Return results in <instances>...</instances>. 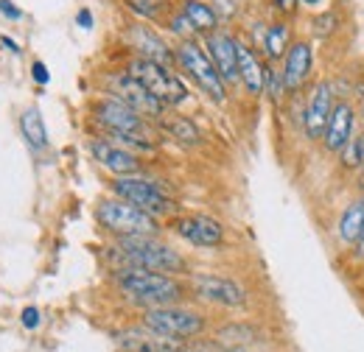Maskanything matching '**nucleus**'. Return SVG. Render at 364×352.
<instances>
[{
    "label": "nucleus",
    "mask_w": 364,
    "mask_h": 352,
    "mask_svg": "<svg viewBox=\"0 0 364 352\" xmlns=\"http://www.w3.org/2000/svg\"><path fill=\"white\" fill-rule=\"evenodd\" d=\"M115 285L124 297H129L137 305L154 308V305H174L185 297V285L174 274H160L149 268L124 265L115 274Z\"/></svg>",
    "instance_id": "f257e3e1"
},
{
    "label": "nucleus",
    "mask_w": 364,
    "mask_h": 352,
    "mask_svg": "<svg viewBox=\"0 0 364 352\" xmlns=\"http://www.w3.org/2000/svg\"><path fill=\"white\" fill-rule=\"evenodd\" d=\"M115 258L124 265L149 268L160 274H188V260L157 235H129L115 241Z\"/></svg>",
    "instance_id": "f03ea898"
},
{
    "label": "nucleus",
    "mask_w": 364,
    "mask_h": 352,
    "mask_svg": "<svg viewBox=\"0 0 364 352\" xmlns=\"http://www.w3.org/2000/svg\"><path fill=\"white\" fill-rule=\"evenodd\" d=\"M95 221L112 232L115 238H129V235H160V224L154 216H149L146 210H140L135 204L112 196V199H101L95 207Z\"/></svg>",
    "instance_id": "7ed1b4c3"
},
{
    "label": "nucleus",
    "mask_w": 364,
    "mask_h": 352,
    "mask_svg": "<svg viewBox=\"0 0 364 352\" xmlns=\"http://www.w3.org/2000/svg\"><path fill=\"white\" fill-rule=\"evenodd\" d=\"M174 59H177V67L188 73V79H193V84L202 89L210 101L216 104H225L228 101V84L225 79L219 76V70L213 67L208 50L196 40H182L174 48Z\"/></svg>",
    "instance_id": "20e7f679"
},
{
    "label": "nucleus",
    "mask_w": 364,
    "mask_h": 352,
    "mask_svg": "<svg viewBox=\"0 0 364 352\" xmlns=\"http://www.w3.org/2000/svg\"><path fill=\"white\" fill-rule=\"evenodd\" d=\"M112 193L129 204H135L140 210H146L149 216L154 219H163V216H171L177 210L174 199L160 187L157 179H149L143 174H132V176H115V182L109 185Z\"/></svg>",
    "instance_id": "39448f33"
},
{
    "label": "nucleus",
    "mask_w": 364,
    "mask_h": 352,
    "mask_svg": "<svg viewBox=\"0 0 364 352\" xmlns=\"http://www.w3.org/2000/svg\"><path fill=\"white\" fill-rule=\"evenodd\" d=\"M143 324L160 336L168 339H196L208 330V319L199 310L182 308L180 302L174 305H154V308L143 310Z\"/></svg>",
    "instance_id": "423d86ee"
},
{
    "label": "nucleus",
    "mask_w": 364,
    "mask_h": 352,
    "mask_svg": "<svg viewBox=\"0 0 364 352\" xmlns=\"http://www.w3.org/2000/svg\"><path fill=\"white\" fill-rule=\"evenodd\" d=\"M127 73H129L132 79H137L151 95H157L166 106H180V104L188 101V87H185V82H182L171 67H166V65H160V62L135 56V59L127 65Z\"/></svg>",
    "instance_id": "0eeeda50"
},
{
    "label": "nucleus",
    "mask_w": 364,
    "mask_h": 352,
    "mask_svg": "<svg viewBox=\"0 0 364 352\" xmlns=\"http://www.w3.org/2000/svg\"><path fill=\"white\" fill-rule=\"evenodd\" d=\"M92 115L107 129V134H140V137H151L154 140L149 121L143 115H137L135 109H129L127 104H121L118 98H112V95L101 98L92 106Z\"/></svg>",
    "instance_id": "6e6552de"
},
{
    "label": "nucleus",
    "mask_w": 364,
    "mask_h": 352,
    "mask_svg": "<svg viewBox=\"0 0 364 352\" xmlns=\"http://www.w3.org/2000/svg\"><path fill=\"white\" fill-rule=\"evenodd\" d=\"M109 92H112V98H118L121 104H127L129 109H135L137 115H143L146 121H160L166 115V109H168L157 95H151L127 70L124 73H115L109 79Z\"/></svg>",
    "instance_id": "1a4fd4ad"
},
{
    "label": "nucleus",
    "mask_w": 364,
    "mask_h": 352,
    "mask_svg": "<svg viewBox=\"0 0 364 352\" xmlns=\"http://www.w3.org/2000/svg\"><path fill=\"white\" fill-rule=\"evenodd\" d=\"M188 285L205 302H213V305H222V308H241V305H247L244 285H238L230 277H219V274H191V282Z\"/></svg>",
    "instance_id": "9d476101"
},
{
    "label": "nucleus",
    "mask_w": 364,
    "mask_h": 352,
    "mask_svg": "<svg viewBox=\"0 0 364 352\" xmlns=\"http://www.w3.org/2000/svg\"><path fill=\"white\" fill-rule=\"evenodd\" d=\"M311 70H314V48L309 40H294L289 45L286 56H283V84H286V95H294L309 84L311 79Z\"/></svg>",
    "instance_id": "9b49d317"
},
{
    "label": "nucleus",
    "mask_w": 364,
    "mask_h": 352,
    "mask_svg": "<svg viewBox=\"0 0 364 352\" xmlns=\"http://www.w3.org/2000/svg\"><path fill=\"white\" fill-rule=\"evenodd\" d=\"M336 98H333V84L331 82H317L314 89L309 92V101H306V109H303V132L309 140H322L325 126H328V118H331V109H333Z\"/></svg>",
    "instance_id": "f8f14e48"
},
{
    "label": "nucleus",
    "mask_w": 364,
    "mask_h": 352,
    "mask_svg": "<svg viewBox=\"0 0 364 352\" xmlns=\"http://www.w3.org/2000/svg\"><path fill=\"white\" fill-rule=\"evenodd\" d=\"M90 154L92 160L115 176H132L143 171V163L137 160L135 151L112 143L109 137H101V140H90Z\"/></svg>",
    "instance_id": "ddd939ff"
},
{
    "label": "nucleus",
    "mask_w": 364,
    "mask_h": 352,
    "mask_svg": "<svg viewBox=\"0 0 364 352\" xmlns=\"http://www.w3.org/2000/svg\"><path fill=\"white\" fill-rule=\"evenodd\" d=\"M205 50H208V56H210V62H213V67L219 70V76L225 79V84H238V40L228 34V31H222V28H216V31H210V34H205V45H202Z\"/></svg>",
    "instance_id": "4468645a"
},
{
    "label": "nucleus",
    "mask_w": 364,
    "mask_h": 352,
    "mask_svg": "<svg viewBox=\"0 0 364 352\" xmlns=\"http://www.w3.org/2000/svg\"><path fill=\"white\" fill-rule=\"evenodd\" d=\"M174 229L182 241H188L196 249H219L225 243L222 221L210 219V216H182L174 221Z\"/></svg>",
    "instance_id": "2eb2a0df"
},
{
    "label": "nucleus",
    "mask_w": 364,
    "mask_h": 352,
    "mask_svg": "<svg viewBox=\"0 0 364 352\" xmlns=\"http://www.w3.org/2000/svg\"><path fill=\"white\" fill-rule=\"evenodd\" d=\"M115 344L124 352H174L180 350V339H168V336H160L154 330H149L146 324L143 327H127V330H118L115 333Z\"/></svg>",
    "instance_id": "dca6fc26"
},
{
    "label": "nucleus",
    "mask_w": 364,
    "mask_h": 352,
    "mask_svg": "<svg viewBox=\"0 0 364 352\" xmlns=\"http://www.w3.org/2000/svg\"><path fill=\"white\" fill-rule=\"evenodd\" d=\"M356 132V109L350 106V101H336L328 118V126L322 134V145L328 154H339L342 145L350 140V134Z\"/></svg>",
    "instance_id": "f3484780"
},
{
    "label": "nucleus",
    "mask_w": 364,
    "mask_h": 352,
    "mask_svg": "<svg viewBox=\"0 0 364 352\" xmlns=\"http://www.w3.org/2000/svg\"><path fill=\"white\" fill-rule=\"evenodd\" d=\"M127 40H129V45L135 48L137 56H143V59L160 62V65H166V67L177 65V59H174V48L166 43L154 28H149V26H143V23H135V26L129 28Z\"/></svg>",
    "instance_id": "a211bd4d"
},
{
    "label": "nucleus",
    "mask_w": 364,
    "mask_h": 352,
    "mask_svg": "<svg viewBox=\"0 0 364 352\" xmlns=\"http://www.w3.org/2000/svg\"><path fill=\"white\" fill-rule=\"evenodd\" d=\"M238 84H244V89L250 95H264V84H267V67L261 62V56L252 50V45L238 40Z\"/></svg>",
    "instance_id": "6ab92c4d"
},
{
    "label": "nucleus",
    "mask_w": 364,
    "mask_h": 352,
    "mask_svg": "<svg viewBox=\"0 0 364 352\" xmlns=\"http://www.w3.org/2000/svg\"><path fill=\"white\" fill-rule=\"evenodd\" d=\"M180 11L188 17V23L193 26L196 37H205V34L216 31L219 23H222V17L216 14V9L210 3H205V0H182Z\"/></svg>",
    "instance_id": "aec40b11"
},
{
    "label": "nucleus",
    "mask_w": 364,
    "mask_h": 352,
    "mask_svg": "<svg viewBox=\"0 0 364 352\" xmlns=\"http://www.w3.org/2000/svg\"><path fill=\"white\" fill-rule=\"evenodd\" d=\"M291 45V26L286 20H274L264 28V37H261V50L267 53L269 62H283L286 50Z\"/></svg>",
    "instance_id": "412c9836"
},
{
    "label": "nucleus",
    "mask_w": 364,
    "mask_h": 352,
    "mask_svg": "<svg viewBox=\"0 0 364 352\" xmlns=\"http://www.w3.org/2000/svg\"><path fill=\"white\" fill-rule=\"evenodd\" d=\"M362 229H364V196H359V199H353V202L342 210L339 224H336V232H339L342 246H356Z\"/></svg>",
    "instance_id": "4be33fe9"
},
{
    "label": "nucleus",
    "mask_w": 364,
    "mask_h": 352,
    "mask_svg": "<svg viewBox=\"0 0 364 352\" xmlns=\"http://www.w3.org/2000/svg\"><path fill=\"white\" fill-rule=\"evenodd\" d=\"M20 132L26 137L28 148L31 151H43L48 148V129H46V121L40 115L37 106H28L23 115H20Z\"/></svg>",
    "instance_id": "5701e85b"
},
{
    "label": "nucleus",
    "mask_w": 364,
    "mask_h": 352,
    "mask_svg": "<svg viewBox=\"0 0 364 352\" xmlns=\"http://www.w3.org/2000/svg\"><path fill=\"white\" fill-rule=\"evenodd\" d=\"M157 123H163V129L182 145H199L202 143V132L196 129V123L182 118V115H163Z\"/></svg>",
    "instance_id": "b1692460"
},
{
    "label": "nucleus",
    "mask_w": 364,
    "mask_h": 352,
    "mask_svg": "<svg viewBox=\"0 0 364 352\" xmlns=\"http://www.w3.org/2000/svg\"><path fill=\"white\" fill-rule=\"evenodd\" d=\"M339 160H342V168L345 171H359L364 168V134H350V140L342 145L339 151Z\"/></svg>",
    "instance_id": "393cba45"
},
{
    "label": "nucleus",
    "mask_w": 364,
    "mask_h": 352,
    "mask_svg": "<svg viewBox=\"0 0 364 352\" xmlns=\"http://www.w3.org/2000/svg\"><path fill=\"white\" fill-rule=\"evenodd\" d=\"M255 330L250 327V324H232V327H225L222 333H219V341L222 344H232V347H241V344H250V341H255Z\"/></svg>",
    "instance_id": "a878e982"
},
{
    "label": "nucleus",
    "mask_w": 364,
    "mask_h": 352,
    "mask_svg": "<svg viewBox=\"0 0 364 352\" xmlns=\"http://www.w3.org/2000/svg\"><path fill=\"white\" fill-rule=\"evenodd\" d=\"M127 6L143 20H154L160 14V9L166 6V0H127Z\"/></svg>",
    "instance_id": "bb28decb"
},
{
    "label": "nucleus",
    "mask_w": 364,
    "mask_h": 352,
    "mask_svg": "<svg viewBox=\"0 0 364 352\" xmlns=\"http://www.w3.org/2000/svg\"><path fill=\"white\" fill-rule=\"evenodd\" d=\"M264 92L272 98V101H280L286 95V84H283V73L280 67H267V84H264Z\"/></svg>",
    "instance_id": "cd10ccee"
},
{
    "label": "nucleus",
    "mask_w": 364,
    "mask_h": 352,
    "mask_svg": "<svg viewBox=\"0 0 364 352\" xmlns=\"http://www.w3.org/2000/svg\"><path fill=\"white\" fill-rule=\"evenodd\" d=\"M168 31H171V34H177V37H180V43L182 40H193V37H196L193 26L188 23V17H185L182 11L171 14V20H168Z\"/></svg>",
    "instance_id": "c85d7f7f"
},
{
    "label": "nucleus",
    "mask_w": 364,
    "mask_h": 352,
    "mask_svg": "<svg viewBox=\"0 0 364 352\" xmlns=\"http://www.w3.org/2000/svg\"><path fill=\"white\" fill-rule=\"evenodd\" d=\"M20 321H23V327H26V330H37L43 319H40V310L34 308V305H28V308L23 310V316H20Z\"/></svg>",
    "instance_id": "c756f323"
},
{
    "label": "nucleus",
    "mask_w": 364,
    "mask_h": 352,
    "mask_svg": "<svg viewBox=\"0 0 364 352\" xmlns=\"http://www.w3.org/2000/svg\"><path fill=\"white\" fill-rule=\"evenodd\" d=\"M314 26H317V34H331V31L336 28V14L325 11L322 17H317V20H314Z\"/></svg>",
    "instance_id": "7c9ffc66"
},
{
    "label": "nucleus",
    "mask_w": 364,
    "mask_h": 352,
    "mask_svg": "<svg viewBox=\"0 0 364 352\" xmlns=\"http://www.w3.org/2000/svg\"><path fill=\"white\" fill-rule=\"evenodd\" d=\"M31 79H34L37 84H48V82H50V73H48L46 62H40V59L31 62Z\"/></svg>",
    "instance_id": "2f4dec72"
},
{
    "label": "nucleus",
    "mask_w": 364,
    "mask_h": 352,
    "mask_svg": "<svg viewBox=\"0 0 364 352\" xmlns=\"http://www.w3.org/2000/svg\"><path fill=\"white\" fill-rule=\"evenodd\" d=\"M0 14L9 20H23V9H17L11 0H0Z\"/></svg>",
    "instance_id": "473e14b6"
},
{
    "label": "nucleus",
    "mask_w": 364,
    "mask_h": 352,
    "mask_svg": "<svg viewBox=\"0 0 364 352\" xmlns=\"http://www.w3.org/2000/svg\"><path fill=\"white\" fill-rule=\"evenodd\" d=\"M76 26H82L85 31H90L92 28V11L90 9H79V11H76Z\"/></svg>",
    "instance_id": "72a5a7b5"
},
{
    "label": "nucleus",
    "mask_w": 364,
    "mask_h": 352,
    "mask_svg": "<svg viewBox=\"0 0 364 352\" xmlns=\"http://www.w3.org/2000/svg\"><path fill=\"white\" fill-rule=\"evenodd\" d=\"M272 6L280 14H291V11L297 9V0H272Z\"/></svg>",
    "instance_id": "f704fd0d"
},
{
    "label": "nucleus",
    "mask_w": 364,
    "mask_h": 352,
    "mask_svg": "<svg viewBox=\"0 0 364 352\" xmlns=\"http://www.w3.org/2000/svg\"><path fill=\"white\" fill-rule=\"evenodd\" d=\"M353 255H356L359 263H364V229H362V235H359V241H356V246H353Z\"/></svg>",
    "instance_id": "c9c22d12"
},
{
    "label": "nucleus",
    "mask_w": 364,
    "mask_h": 352,
    "mask_svg": "<svg viewBox=\"0 0 364 352\" xmlns=\"http://www.w3.org/2000/svg\"><path fill=\"white\" fill-rule=\"evenodd\" d=\"M0 45H3L6 50H11L14 56H20V45L14 43V40H9V37H0Z\"/></svg>",
    "instance_id": "e433bc0d"
},
{
    "label": "nucleus",
    "mask_w": 364,
    "mask_h": 352,
    "mask_svg": "<svg viewBox=\"0 0 364 352\" xmlns=\"http://www.w3.org/2000/svg\"><path fill=\"white\" fill-rule=\"evenodd\" d=\"M325 0H297V6H306V9H319Z\"/></svg>",
    "instance_id": "4c0bfd02"
},
{
    "label": "nucleus",
    "mask_w": 364,
    "mask_h": 352,
    "mask_svg": "<svg viewBox=\"0 0 364 352\" xmlns=\"http://www.w3.org/2000/svg\"><path fill=\"white\" fill-rule=\"evenodd\" d=\"M362 123H364V104H362Z\"/></svg>",
    "instance_id": "58836bf2"
},
{
    "label": "nucleus",
    "mask_w": 364,
    "mask_h": 352,
    "mask_svg": "<svg viewBox=\"0 0 364 352\" xmlns=\"http://www.w3.org/2000/svg\"><path fill=\"white\" fill-rule=\"evenodd\" d=\"M174 352H185V350H174Z\"/></svg>",
    "instance_id": "ea45409f"
}]
</instances>
